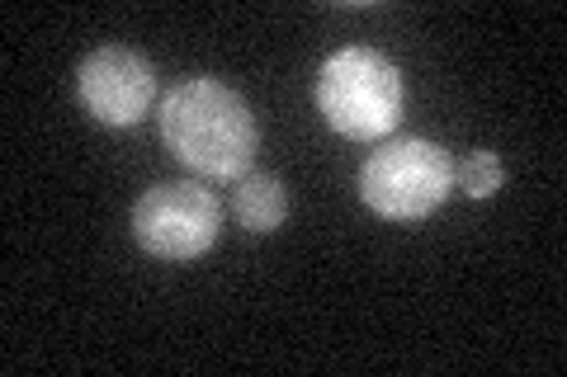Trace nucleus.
<instances>
[{"mask_svg": "<svg viewBox=\"0 0 567 377\" xmlns=\"http://www.w3.org/2000/svg\"><path fill=\"white\" fill-rule=\"evenodd\" d=\"M156 128L166 151L199 179L237 185L251 175L260 151V123L241 90L218 76H185L175 81L156 104Z\"/></svg>", "mask_w": 567, "mask_h": 377, "instance_id": "1", "label": "nucleus"}, {"mask_svg": "<svg viewBox=\"0 0 567 377\" xmlns=\"http://www.w3.org/2000/svg\"><path fill=\"white\" fill-rule=\"evenodd\" d=\"M317 114L350 142H379L402 123L406 85L393 57L374 48H341L317 71Z\"/></svg>", "mask_w": 567, "mask_h": 377, "instance_id": "2", "label": "nucleus"}, {"mask_svg": "<svg viewBox=\"0 0 567 377\" xmlns=\"http://www.w3.org/2000/svg\"><path fill=\"white\" fill-rule=\"evenodd\" d=\"M454 193V156L440 142L398 137L369 151L360 166V199L383 222L412 227L435 218Z\"/></svg>", "mask_w": 567, "mask_h": 377, "instance_id": "3", "label": "nucleus"}, {"mask_svg": "<svg viewBox=\"0 0 567 377\" xmlns=\"http://www.w3.org/2000/svg\"><path fill=\"white\" fill-rule=\"evenodd\" d=\"M223 237V203L218 193L199 179H171V185H152L133 203V241L147 250L152 260L189 264L208 255Z\"/></svg>", "mask_w": 567, "mask_h": 377, "instance_id": "4", "label": "nucleus"}, {"mask_svg": "<svg viewBox=\"0 0 567 377\" xmlns=\"http://www.w3.org/2000/svg\"><path fill=\"white\" fill-rule=\"evenodd\" d=\"M76 100L100 128H133L156 104V66L137 48H95L76 66Z\"/></svg>", "mask_w": 567, "mask_h": 377, "instance_id": "5", "label": "nucleus"}, {"mask_svg": "<svg viewBox=\"0 0 567 377\" xmlns=\"http://www.w3.org/2000/svg\"><path fill=\"white\" fill-rule=\"evenodd\" d=\"M233 212L246 231H256V237H270V231L284 227L289 218V189H284L279 175H265V170H251L237 179L233 189Z\"/></svg>", "mask_w": 567, "mask_h": 377, "instance_id": "6", "label": "nucleus"}, {"mask_svg": "<svg viewBox=\"0 0 567 377\" xmlns=\"http://www.w3.org/2000/svg\"><path fill=\"white\" fill-rule=\"evenodd\" d=\"M502 179H506V166H502V156L487 151V147H477L468 151L464 160H454V189L458 193H468V199H492L496 189H502Z\"/></svg>", "mask_w": 567, "mask_h": 377, "instance_id": "7", "label": "nucleus"}]
</instances>
